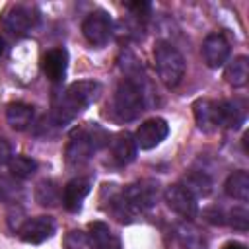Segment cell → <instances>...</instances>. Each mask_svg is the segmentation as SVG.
<instances>
[{
    "label": "cell",
    "instance_id": "cell-27",
    "mask_svg": "<svg viewBox=\"0 0 249 249\" xmlns=\"http://www.w3.org/2000/svg\"><path fill=\"white\" fill-rule=\"evenodd\" d=\"M12 158H14V152L10 142L6 138H0V165H8Z\"/></svg>",
    "mask_w": 249,
    "mask_h": 249
},
{
    "label": "cell",
    "instance_id": "cell-25",
    "mask_svg": "<svg viewBox=\"0 0 249 249\" xmlns=\"http://www.w3.org/2000/svg\"><path fill=\"white\" fill-rule=\"evenodd\" d=\"M64 247L66 249H91V243H89V237L86 231L72 230L64 237Z\"/></svg>",
    "mask_w": 249,
    "mask_h": 249
},
{
    "label": "cell",
    "instance_id": "cell-4",
    "mask_svg": "<svg viewBox=\"0 0 249 249\" xmlns=\"http://www.w3.org/2000/svg\"><path fill=\"white\" fill-rule=\"evenodd\" d=\"M109 144V134L97 126V124H88L80 128L78 132L72 134L68 146H66V165L68 167H82L86 165L93 154H97L103 146Z\"/></svg>",
    "mask_w": 249,
    "mask_h": 249
},
{
    "label": "cell",
    "instance_id": "cell-11",
    "mask_svg": "<svg viewBox=\"0 0 249 249\" xmlns=\"http://www.w3.org/2000/svg\"><path fill=\"white\" fill-rule=\"evenodd\" d=\"M54 228L56 226H54V220L51 216H35V218L25 220L19 226L18 233L25 243L37 245V243H43V241L51 239L53 233H54Z\"/></svg>",
    "mask_w": 249,
    "mask_h": 249
},
{
    "label": "cell",
    "instance_id": "cell-7",
    "mask_svg": "<svg viewBox=\"0 0 249 249\" xmlns=\"http://www.w3.org/2000/svg\"><path fill=\"white\" fill-rule=\"evenodd\" d=\"M39 23V12L27 4H14L2 16V25L12 35H25Z\"/></svg>",
    "mask_w": 249,
    "mask_h": 249
},
{
    "label": "cell",
    "instance_id": "cell-2",
    "mask_svg": "<svg viewBox=\"0 0 249 249\" xmlns=\"http://www.w3.org/2000/svg\"><path fill=\"white\" fill-rule=\"evenodd\" d=\"M99 93H101V84L95 80H80V82L70 84L53 107V113H51L53 124L60 128L70 124L91 103L97 101Z\"/></svg>",
    "mask_w": 249,
    "mask_h": 249
},
{
    "label": "cell",
    "instance_id": "cell-23",
    "mask_svg": "<svg viewBox=\"0 0 249 249\" xmlns=\"http://www.w3.org/2000/svg\"><path fill=\"white\" fill-rule=\"evenodd\" d=\"M183 187H187L195 196H206L212 193V179L204 171H191L185 177Z\"/></svg>",
    "mask_w": 249,
    "mask_h": 249
},
{
    "label": "cell",
    "instance_id": "cell-26",
    "mask_svg": "<svg viewBox=\"0 0 249 249\" xmlns=\"http://www.w3.org/2000/svg\"><path fill=\"white\" fill-rule=\"evenodd\" d=\"M230 224L239 230V231H245L249 228V212L245 206H235L231 212H230Z\"/></svg>",
    "mask_w": 249,
    "mask_h": 249
},
{
    "label": "cell",
    "instance_id": "cell-24",
    "mask_svg": "<svg viewBox=\"0 0 249 249\" xmlns=\"http://www.w3.org/2000/svg\"><path fill=\"white\" fill-rule=\"evenodd\" d=\"M8 165H10V173L16 179H27L37 171V161L31 160L29 156H14Z\"/></svg>",
    "mask_w": 249,
    "mask_h": 249
},
{
    "label": "cell",
    "instance_id": "cell-31",
    "mask_svg": "<svg viewBox=\"0 0 249 249\" xmlns=\"http://www.w3.org/2000/svg\"><path fill=\"white\" fill-rule=\"evenodd\" d=\"M6 195V187H2V181H0V198Z\"/></svg>",
    "mask_w": 249,
    "mask_h": 249
},
{
    "label": "cell",
    "instance_id": "cell-1",
    "mask_svg": "<svg viewBox=\"0 0 249 249\" xmlns=\"http://www.w3.org/2000/svg\"><path fill=\"white\" fill-rule=\"evenodd\" d=\"M160 196V183L140 179L109 198V210L119 222H132L136 216L150 210Z\"/></svg>",
    "mask_w": 249,
    "mask_h": 249
},
{
    "label": "cell",
    "instance_id": "cell-9",
    "mask_svg": "<svg viewBox=\"0 0 249 249\" xmlns=\"http://www.w3.org/2000/svg\"><path fill=\"white\" fill-rule=\"evenodd\" d=\"M163 196H165L167 206H169L175 214H179L181 218L191 220V218L196 216V212H198V202H196V196H195L187 187H183V185H171V187L165 189Z\"/></svg>",
    "mask_w": 249,
    "mask_h": 249
},
{
    "label": "cell",
    "instance_id": "cell-12",
    "mask_svg": "<svg viewBox=\"0 0 249 249\" xmlns=\"http://www.w3.org/2000/svg\"><path fill=\"white\" fill-rule=\"evenodd\" d=\"M107 146H109V160L115 167H124V165L132 163L136 158V152H138L136 142H134L132 134H128V132L117 134Z\"/></svg>",
    "mask_w": 249,
    "mask_h": 249
},
{
    "label": "cell",
    "instance_id": "cell-20",
    "mask_svg": "<svg viewBox=\"0 0 249 249\" xmlns=\"http://www.w3.org/2000/svg\"><path fill=\"white\" fill-rule=\"evenodd\" d=\"M226 195L235 198V200H241V202H247L249 200V173L239 169V171H233L228 181H226Z\"/></svg>",
    "mask_w": 249,
    "mask_h": 249
},
{
    "label": "cell",
    "instance_id": "cell-18",
    "mask_svg": "<svg viewBox=\"0 0 249 249\" xmlns=\"http://www.w3.org/2000/svg\"><path fill=\"white\" fill-rule=\"evenodd\" d=\"M33 117H35V109L29 103L16 101V103H10L6 107V121H8V124L14 130H25V128H29V124L33 123Z\"/></svg>",
    "mask_w": 249,
    "mask_h": 249
},
{
    "label": "cell",
    "instance_id": "cell-5",
    "mask_svg": "<svg viewBox=\"0 0 249 249\" xmlns=\"http://www.w3.org/2000/svg\"><path fill=\"white\" fill-rule=\"evenodd\" d=\"M154 62L160 80L167 88H175L181 84L187 70V62L177 47H173L167 41H158L154 47Z\"/></svg>",
    "mask_w": 249,
    "mask_h": 249
},
{
    "label": "cell",
    "instance_id": "cell-8",
    "mask_svg": "<svg viewBox=\"0 0 249 249\" xmlns=\"http://www.w3.org/2000/svg\"><path fill=\"white\" fill-rule=\"evenodd\" d=\"M169 134V124L165 119L161 117H154V119H148L144 121L136 132L132 134L134 142H136V148L138 150H152L156 146H160Z\"/></svg>",
    "mask_w": 249,
    "mask_h": 249
},
{
    "label": "cell",
    "instance_id": "cell-30",
    "mask_svg": "<svg viewBox=\"0 0 249 249\" xmlns=\"http://www.w3.org/2000/svg\"><path fill=\"white\" fill-rule=\"evenodd\" d=\"M4 51H6V43H4V39L0 37V58L4 56Z\"/></svg>",
    "mask_w": 249,
    "mask_h": 249
},
{
    "label": "cell",
    "instance_id": "cell-13",
    "mask_svg": "<svg viewBox=\"0 0 249 249\" xmlns=\"http://www.w3.org/2000/svg\"><path fill=\"white\" fill-rule=\"evenodd\" d=\"M89 191H91V181L88 177H76L68 181L60 191V202L68 212H78Z\"/></svg>",
    "mask_w": 249,
    "mask_h": 249
},
{
    "label": "cell",
    "instance_id": "cell-21",
    "mask_svg": "<svg viewBox=\"0 0 249 249\" xmlns=\"http://www.w3.org/2000/svg\"><path fill=\"white\" fill-rule=\"evenodd\" d=\"M226 80L233 88H241L249 80V60L247 56H235L228 66H226Z\"/></svg>",
    "mask_w": 249,
    "mask_h": 249
},
{
    "label": "cell",
    "instance_id": "cell-17",
    "mask_svg": "<svg viewBox=\"0 0 249 249\" xmlns=\"http://www.w3.org/2000/svg\"><path fill=\"white\" fill-rule=\"evenodd\" d=\"M88 237L91 249H121L119 237L111 231L105 222H91L88 228Z\"/></svg>",
    "mask_w": 249,
    "mask_h": 249
},
{
    "label": "cell",
    "instance_id": "cell-19",
    "mask_svg": "<svg viewBox=\"0 0 249 249\" xmlns=\"http://www.w3.org/2000/svg\"><path fill=\"white\" fill-rule=\"evenodd\" d=\"M195 119L200 130L212 132L218 128V119H216V101L210 99H200L195 103Z\"/></svg>",
    "mask_w": 249,
    "mask_h": 249
},
{
    "label": "cell",
    "instance_id": "cell-10",
    "mask_svg": "<svg viewBox=\"0 0 249 249\" xmlns=\"http://www.w3.org/2000/svg\"><path fill=\"white\" fill-rule=\"evenodd\" d=\"M200 53H202V58L208 68H222L230 58L231 47H230V41L222 33L214 31L204 37Z\"/></svg>",
    "mask_w": 249,
    "mask_h": 249
},
{
    "label": "cell",
    "instance_id": "cell-16",
    "mask_svg": "<svg viewBox=\"0 0 249 249\" xmlns=\"http://www.w3.org/2000/svg\"><path fill=\"white\" fill-rule=\"evenodd\" d=\"M216 119L218 126L224 128H239L245 121V111L239 101H216Z\"/></svg>",
    "mask_w": 249,
    "mask_h": 249
},
{
    "label": "cell",
    "instance_id": "cell-29",
    "mask_svg": "<svg viewBox=\"0 0 249 249\" xmlns=\"http://www.w3.org/2000/svg\"><path fill=\"white\" fill-rule=\"evenodd\" d=\"M224 249H247V245H243L239 241H230V243L224 245Z\"/></svg>",
    "mask_w": 249,
    "mask_h": 249
},
{
    "label": "cell",
    "instance_id": "cell-14",
    "mask_svg": "<svg viewBox=\"0 0 249 249\" xmlns=\"http://www.w3.org/2000/svg\"><path fill=\"white\" fill-rule=\"evenodd\" d=\"M43 74L51 80V82H62L64 76H66V70H68V53L66 49L62 47H56V49H51L45 53L43 56Z\"/></svg>",
    "mask_w": 249,
    "mask_h": 249
},
{
    "label": "cell",
    "instance_id": "cell-6",
    "mask_svg": "<svg viewBox=\"0 0 249 249\" xmlns=\"http://www.w3.org/2000/svg\"><path fill=\"white\" fill-rule=\"evenodd\" d=\"M113 19L105 10H93L82 21V35L93 47H105L113 39Z\"/></svg>",
    "mask_w": 249,
    "mask_h": 249
},
{
    "label": "cell",
    "instance_id": "cell-28",
    "mask_svg": "<svg viewBox=\"0 0 249 249\" xmlns=\"http://www.w3.org/2000/svg\"><path fill=\"white\" fill-rule=\"evenodd\" d=\"M126 8L132 12V16L136 18H146L148 12H150V4L148 2H132V4H126Z\"/></svg>",
    "mask_w": 249,
    "mask_h": 249
},
{
    "label": "cell",
    "instance_id": "cell-15",
    "mask_svg": "<svg viewBox=\"0 0 249 249\" xmlns=\"http://www.w3.org/2000/svg\"><path fill=\"white\" fill-rule=\"evenodd\" d=\"M177 241L181 249H208V237L202 228L193 222H181L177 226Z\"/></svg>",
    "mask_w": 249,
    "mask_h": 249
},
{
    "label": "cell",
    "instance_id": "cell-22",
    "mask_svg": "<svg viewBox=\"0 0 249 249\" xmlns=\"http://www.w3.org/2000/svg\"><path fill=\"white\" fill-rule=\"evenodd\" d=\"M35 200L41 206H54L60 202V189L53 179H43L35 187Z\"/></svg>",
    "mask_w": 249,
    "mask_h": 249
},
{
    "label": "cell",
    "instance_id": "cell-3",
    "mask_svg": "<svg viewBox=\"0 0 249 249\" xmlns=\"http://www.w3.org/2000/svg\"><path fill=\"white\" fill-rule=\"evenodd\" d=\"M146 111V91L144 78L124 76L113 95V115L121 123L138 119Z\"/></svg>",
    "mask_w": 249,
    "mask_h": 249
}]
</instances>
